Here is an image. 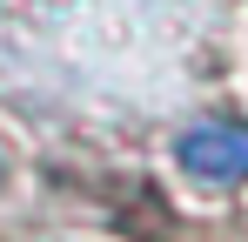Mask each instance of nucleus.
Returning <instances> with one entry per match:
<instances>
[{"mask_svg": "<svg viewBox=\"0 0 248 242\" xmlns=\"http://www.w3.org/2000/svg\"><path fill=\"white\" fill-rule=\"evenodd\" d=\"M174 155H181V168H188L195 182H215V189L248 182V128L242 121H202V128L181 135Z\"/></svg>", "mask_w": 248, "mask_h": 242, "instance_id": "nucleus-1", "label": "nucleus"}, {"mask_svg": "<svg viewBox=\"0 0 248 242\" xmlns=\"http://www.w3.org/2000/svg\"><path fill=\"white\" fill-rule=\"evenodd\" d=\"M0 175H7V155H0Z\"/></svg>", "mask_w": 248, "mask_h": 242, "instance_id": "nucleus-2", "label": "nucleus"}]
</instances>
